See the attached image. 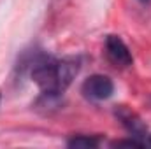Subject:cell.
I'll list each match as a JSON object with an SVG mask.
<instances>
[{
  "mask_svg": "<svg viewBox=\"0 0 151 149\" xmlns=\"http://www.w3.org/2000/svg\"><path fill=\"white\" fill-rule=\"evenodd\" d=\"M79 69H81L79 58L72 56V58L55 60L46 53H40V56L30 70V77L44 95L60 97L70 86L76 75L79 74Z\"/></svg>",
  "mask_w": 151,
  "mask_h": 149,
  "instance_id": "1",
  "label": "cell"
},
{
  "mask_svg": "<svg viewBox=\"0 0 151 149\" xmlns=\"http://www.w3.org/2000/svg\"><path fill=\"white\" fill-rule=\"evenodd\" d=\"M0 100H2V93H0Z\"/></svg>",
  "mask_w": 151,
  "mask_h": 149,
  "instance_id": "8",
  "label": "cell"
},
{
  "mask_svg": "<svg viewBox=\"0 0 151 149\" xmlns=\"http://www.w3.org/2000/svg\"><path fill=\"white\" fill-rule=\"evenodd\" d=\"M146 144H150V146H151V135H148V140H146Z\"/></svg>",
  "mask_w": 151,
  "mask_h": 149,
  "instance_id": "6",
  "label": "cell"
},
{
  "mask_svg": "<svg viewBox=\"0 0 151 149\" xmlns=\"http://www.w3.org/2000/svg\"><path fill=\"white\" fill-rule=\"evenodd\" d=\"M141 2H150V0H141Z\"/></svg>",
  "mask_w": 151,
  "mask_h": 149,
  "instance_id": "7",
  "label": "cell"
},
{
  "mask_svg": "<svg viewBox=\"0 0 151 149\" xmlns=\"http://www.w3.org/2000/svg\"><path fill=\"white\" fill-rule=\"evenodd\" d=\"M116 116H118V119L121 121V125L127 128V132H128L132 137L144 139V142H146V132H148V128H146V125L142 123V119H141L135 112L128 111V109H125V107H119V109L116 111Z\"/></svg>",
  "mask_w": 151,
  "mask_h": 149,
  "instance_id": "4",
  "label": "cell"
},
{
  "mask_svg": "<svg viewBox=\"0 0 151 149\" xmlns=\"http://www.w3.org/2000/svg\"><path fill=\"white\" fill-rule=\"evenodd\" d=\"M106 56L107 60L113 63L114 67L118 69H127L134 63V58H132V53L128 49V46L123 42V39L118 37V35H107L106 39Z\"/></svg>",
  "mask_w": 151,
  "mask_h": 149,
  "instance_id": "3",
  "label": "cell"
},
{
  "mask_svg": "<svg viewBox=\"0 0 151 149\" xmlns=\"http://www.w3.org/2000/svg\"><path fill=\"white\" fill-rule=\"evenodd\" d=\"M99 144H100V139L95 135H74L67 142L69 148H97Z\"/></svg>",
  "mask_w": 151,
  "mask_h": 149,
  "instance_id": "5",
  "label": "cell"
},
{
  "mask_svg": "<svg viewBox=\"0 0 151 149\" xmlns=\"http://www.w3.org/2000/svg\"><path fill=\"white\" fill-rule=\"evenodd\" d=\"M81 93L93 102H102L111 98L114 93V82L111 81V77L104 74H95L90 75L88 79H84L83 86H81Z\"/></svg>",
  "mask_w": 151,
  "mask_h": 149,
  "instance_id": "2",
  "label": "cell"
}]
</instances>
